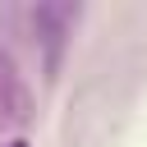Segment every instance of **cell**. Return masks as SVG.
Here are the masks:
<instances>
[{"label": "cell", "instance_id": "6da1fadb", "mask_svg": "<svg viewBox=\"0 0 147 147\" xmlns=\"http://www.w3.org/2000/svg\"><path fill=\"white\" fill-rule=\"evenodd\" d=\"M9 147H28V138H14V142H9Z\"/></svg>", "mask_w": 147, "mask_h": 147}]
</instances>
